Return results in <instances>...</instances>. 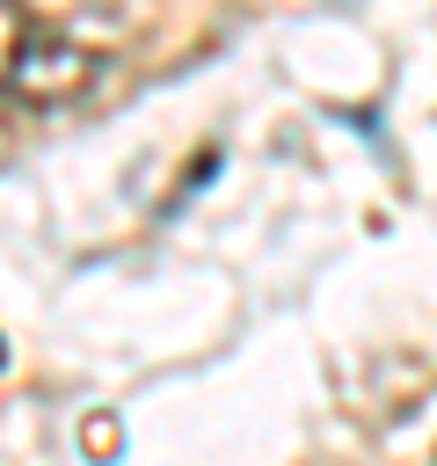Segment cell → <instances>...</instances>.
<instances>
[{
  "label": "cell",
  "mask_w": 437,
  "mask_h": 466,
  "mask_svg": "<svg viewBox=\"0 0 437 466\" xmlns=\"http://www.w3.org/2000/svg\"><path fill=\"white\" fill-rule=\"evenodd\" d=\"M102 80V51L51 29L22 0H7V102L22 109H66Z\"/></svg>",
  "instance_id": "6da1fadb"
}]
</instances>
